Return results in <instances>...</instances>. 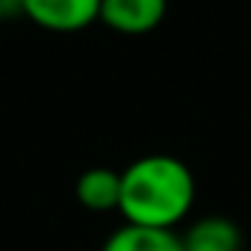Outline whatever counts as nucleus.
<instances>
[{
  "label": "nucleus",
  "instance_id": "obj_1",
  "mask_svg": "<svg viewBox=\"0 0 251 251\" xmlns=\"http://www.w3.org/2000/svg\"><path fill=\"white\" fill-rule=\"evenodd\" d=\"M195 204V177L172 154H145L121 172L118 213L127 225L175 230Z\"/></svg>",
  "mask_w": 251,
  "mask_h": 251
},
{
  "label": "nucleus",
  "instance_id": "obj_2",
  "mask_svg": "<svg viewBox=\"0 0 251 251\" xmlns=\"http://www.w3.org/2000/svg\"><path fill=\"white\" fill-rule=\"evenodd\" d=\"M15 9L50 33H77L100 18V0H15Z\"/></svg>",
  "mask_w": 251,
  "mask_h": 251
},
{
  "label": "nucleus",
  "instance_id": "obj_3",
  "mask_svg": "<svg viewBox=\"0 0 251 251\" xmlns=\"http://www.w3.org/2000/svg\"><path fill=\"white\" fill-rule=\"evenodd\" d=\"M169 0H100V18L121 36H145L163 24Z\"/></svg>",
  "mask_w": 251,
  "mask_h": 251
},
{
  "label": "nucleus",
  "instance_id": "obj_4",
  "mask_svg": "<svg viewBox=\"0 0 251 251\" xmlns=\"http://www.w3.org/2000/svg\"><path fill=\"white\" fill-rule=\"evenodd\" d=\"M183 251H242V230L227 216H204L180 236Z\"/></svg>",
  "mask_w": 251,
  "mask_h": 251
},
{
  "label": "nucleus",
  "instance_id": "obj_5",
  "mask_svg": "<svg viewBox=\"0 0 251 251\" xmlns=\"http://www.w3.org/2000/svg\"><path fill=\"white\" fill-rule=\"evenodd\" d=\"M74 195H77L80 207H86L92 213L118 210V201H121V172L106 169V166H92V169H86L77 177Z\"/></svg>",
  "mask_w": 251,
  "mask_h": 251
},
{
  "label": "nucleus",
  "instance_id": "obj_6",
  "mask_svg": "<svg viewBox=\"0 0 251 251\" xmlns=\"http://www.w3.org/2000/svg\"><path fill=\"white\" fill-rule=\"evenodd\" d=\"M100 251H183V242H180V233L175 230L121 225L106 236Z\"/></svg>",
  "mask_w": 251,
  "mask_h": 251
},
{
  "label": "nucleus",
  "instance_id": "obj_7",
  "mask_svg": "<svg viewBox=\"0 0 251 251\" xmlns=\"http://www.w3.org/2000/svg\"><path fill=\"white\" fill-rule=\"evenodd\" d=\"M12 12V6H9V0H0V24H3V18Z\"/></svg>",
  "mask_w": 251,
  "mask_h": 251
}]
</instances>
